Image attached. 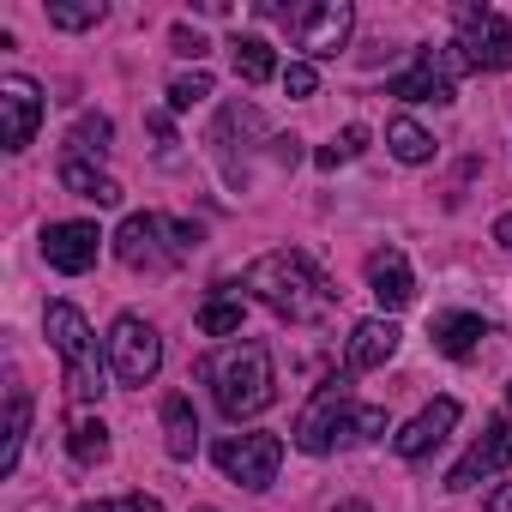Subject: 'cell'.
Segmentation results:
<instances>
[{
    "instance_id": "1",
    "label": "cell",
    "mask_w": 512,
    "mask_h": 512,
    "mask_svg": "<svg viewBox=\"0 0 512 512\" xmlns=\"http://www.w3.org/2000/svg\"><path fill=\"white\" fill-rule=\"evenodd\" d=\"M241 284L253 290V302H266V308H272L278 320H290V326H320V320L338 308L332 278L308 260V253H296V247L260 253V260L247 266Z\"/></svg>"
},
{
    "instance_id": "2",
    "label": "cell",
    "mask_w": 512,
    "mask_h": 512,
    "mask_svg": "<svg viewBox=\"0 0 512 512\" xmlns=\"http://www.w3.org/2000/svg\"><path fill=\"white\" fill-rule=\"evenodd\" d=\"M374 434H386V410H380V404H356L350 374H332V380L302 404V416H296V446H302L308 458H326V452H338V446H362V440H374Z\"/></svg>"
},
{
    "instance_id": "3",
    "label": "cell",
    "mask_w": 512,
    "mask_h": 512,
    "mask_svg": "<svg viewBox=\"0 0 512 512\" xmlns=\"http://www.w3.org/2000/svg\"><path fill=\"white\" fill-rule=\"evenodd\" d=\"M205 386L217 398V410L229 422H247V416H260L272 410L278 398V374H272V350L260 338H241V344H223L217 356H205Z\"/></svg>"
},
{
    "instance_id": "4",
    "label": "cell",
    "mask_w": 512,
    "mask_h": 512,
    "mask_svg": "<svg viewBox=\"0 0 512 512\" xmlns=\"http://www.w3.org/2000/svg\"><path fill=\"white\" fill-rule=\"evenodd\" d=\"M43 332H49L61 368H67V398H73L79 410L97 404V398L109 392V350H97L91 320H85L73 302H49V308H43Z\"/></svg>"
},
{
    "instance_id": "5",
    "label": "cell",
    "mask_w": 512,
    "mask_h": 512,
    "mask_svg": "<svg viewBox=\"0 0 512 512\" xmlns=\"http://www.w3.org/2000/svg\"><path fill=\"white\" fill-rule=\"evenodd\" d=\"M199 241H205L199 223H181V217H163V211H133L115 229V260L127 272H175L181 260H193Z\"/></svg>"
},
{
    "instance_id": "6",
    "label": "cell",
    "mask_w": 512,
    "mask_h": 512,
    "mask_svg": "<svg viewBox=\"0 0 512 512\" xmlns=\"http://www.w3.org/2000/svg\"><path fill=\"white\" fill-rule=\"evenodd\" d=\"M103 350H109V374H115L127 392L151 386L157 368H163V338H157V326H151L145 314H115Z\"/></svg>"
},
{
    "instance_id": "7",
    "label": "cell",
    "mask_w": 512,
    "mask_h": 512,
    "mask_svg": "<svg viewBox=\"0 0 512 512\" xmlns=\"http://www.w3.org/2000/svg\"><path fill=\"white\" fill-rule=\"evenodd\" d=\"M452 25H458V55H464V73H512V25L506 13L494 7H452Z\"/></svg>"
},
{
    "instance_id": "8",
    "label": "cell",
    "mask_w": 512,
    "mask_h": 512,
    "mask_svg": "<svg viewBox=\"0 0 512 512\" xmlns=\"http://www.w3.org/2000/svg\"><path fill=\"white\" fill-rule=\"evenodd\" d=\"M211 458H217V470H223L235 488H247V494H266V488L278 482L284 440H278V434H223V440L211 446Z\"/></svg>"
},
{
    "instance_id": "9",
    "label": "cell",
    "mask_w": 512,
    "mask_h": 512,
    "mask_svg": "<svg viewBox=\"0 0 512 512\" xmlns=\"http://www.w3.org/2000/svg\"><path fill=\"white\" fill-rule=\"evenodd\" d=\"M266 13H272V7H266ZM272 19H284V25L296 31V49H302L308 61H332V55L350 43V31H356V7H350V0H314V7L272 13Z\"/></svg>"
},
{
    "instance_id": "10",
    "label": "cell",
    "mask_w": 512,
    "mask_h": 512,
    "mask_svg": "<svg viewBox=\"0 0 512 512\" xmlns=\"http://www.w3.org/2000/svg\"><path fill=\"white\" fill-rule=\"evenodd\" d=\"M458 73H464L458 49H416L410 67L386 79V97H398V103H452L458 97Z\"/></svg>"
},
{
    "instance_id": "11",
    "label": "cell",
    "mask_w": 512,
    "mask_h": 512,
    "mask_svg": "<svg viewBox=\"0 0 512 512\" xmlns=\"http://www.w3.org/2000/svg\"><path fill=\"white\" fill-rule=\"evenodd\" d=\"M506 464H512V416H488V422H482V434L464 446V458L446 470V488H452V494H464V488H476V482L500 476Z\"/></svg>"
},
{
    "instance_id": "12",
    "label": "cell",
    "mask_w": 512,
    "mask_h": 512,
    "mask_svg": "<svg viewBox=\"0 0 512 512\" xmlns=\"http://www.w3.org/2000/svg\"><path fill=\"white\" fill-rule=\"evenodd\" d=\"M43 85L37 79H25V73H7L0 79V145H7L13 157L19 151H31V139H37V127H43Z\"/></svg>"
},
{
    "instance_id": "13",
    "label": "cell",
    "mask_w": 512,
    "mask_h": 512,
    "mask_svg": "<svg viewBox=\"0 0 512 512\" xmlns=\"http://www.w3.org/2000/svg\"><path fill=\"white\" fill-rule=\"evenodd\" d=\"M97 247H103V235H97V223H85V217H67V223H49V229H43V260H49L61 278H85V272L97 266Z\"/></svg>"
},
{
    "instance_id": "14",
    "label": "cell",
    "mask_w": 512,
    "mask_h": 512,
    "mask_svg": "<svg viewBox=\"0 0 512 512\" xmlns=\"http://www.w3.org/2000/svg\"><path fill=\"white\" fill-rule=\"evenodd\" d=\"M452 428H458V398H434L422 416H410V422L392 434V452H398L404 464H416V458H428Z\"/></svg>"
},
{
    "instance_id": "15",
    "label": "cell",
    "mask_w": 512,
    "mask_h": 512,
    "mask_svg": "<svg viewBox=\"0 0 512 512\" xmlns=\"http://www.w3.org/2000/svg\"><path fill=\"white\" fill-rule=\"evenodd\" d=\"M368 290H374V302L386 308V320L416 302V278H410V260H404L398 247H374V253H368Z\"/></svg>"
},
{
    "instance_id": "16",
    "label": "cell",
    "mask_w": 512,
    "mask_h": 512,
    "mask_svg": "<svg viewBox=\"0 0 512 512\" xmlns=\"http://www.w3.org/2000/svg\"><path fill=\"white\" fill-rule=\"evenodd\" d=\"M398 344H404V332H398L386 314H374V320H356V332H350V350H344V368H350V374H374V368H386V362L398 356Z\"/></svg>"
},
{
    "instance_id": "17",
    "label": "cell",
    "mask_w": 512,
    "mask_h": 512,
    "mask_svg": "<svg viewBox=\"0 0 512 512\" xmlns=\"http://www.w3.org/2000/svg\"><path fill=\"white\" fill-rule=\"evenodd\" d=\"M428 338H434L440 356L464 362V356H476V344L488 338V320H482V314H464V308H446V314L428 320Z\"/></svg>"
},
{
    "instance_id": "18",
    "label": "cell",
    "mask_w": 512,
    "mask_h": 512,
    "mask_svg": "<svg viewBox=\"0 0 512 512\" xmlns=\"http://www.w3.org/2000/svg\"><path fill=\"white\" fill-rule=\"evenodd\" d=\"M163 452L175 464H193V452H199V416H193V404L181 392L163 398Z\"/></svg>"
},
{
    "instance_id": "19",
    "label": "cell",
    "mask_w": 512,
    "mask_h": 512,
    "mask_svg": "<svg viewBox=\"0 0 512 512\" xmlns=\"http://www.w3.org/2000/svg\"><path fill=\"white\" fill-rule=\"evenodd\" d=\"M229 61H235V79L241 85H272V79H284L266 37H229Z\"/></svg>"
},
{
    "instance_id": "20",
    "label": "cell",
    "mask_w": 512,
    "mask_h": 512,
    "mask_svg": "<svg viewBox=\"0 0 512 512\" xmlns=\"http://www.w3.org/2000/svg\"><path fill=\"white\" fill-rule=\"evenodd\" d=\"M61 187L79 193V199H91V205H121V181L103 175L97 163H79V157H61Z\"/></svg>"
},
{
    "instance_id": "21",
    "label": "cell",
    "mask_w": 512,
    "mask_h": 512,
    "mask_svg": "<svg viewBox=\"0 0 512 512\" xmlns=\"http://www.w3.org/2000/svg\"><path fill=\"white\" fill-rule=\"evenodd\" d=\"M260 133H266V121H260V109H253V103H223V115H217V127H211V145L229 157L235 139H241V151H247Z\"/></svg>"
},
{
    "instance_id": "22",
    "label": "cell",
    "mask_w": 512,
    "mask_h": 512,
    "mask_svg": "<svg viewBox=\"0 0 512 512\" xmlns=\"http://www.w3.org/2000/svg\"><path fill=\"white\" fill-rule=\"evenodd\" d=\"M25 434H31V392L13 386V392H7V434H0V476H13V470H19Z\"/></svg>"
},
{
    "instance_id": "23",
    "label": "cell",
    "mask_w": 512,
    "mask_h": 512,
    "mask_svg": "<svg viewBox=\"0 0 512 512\" xmlns=\"http://www.w3.org/2000/svg\"><path fill=\"white\" fill-rule=\"evenodd\" d=\"M109 145H115V121L109 115H79L73 133H67V157H79V163H103Z\"/></svg>"
},
{
    "instance_id": "24",
    "label": "cell",
    "mask_w": 512,
    "mask_h": 512,
    "mask_svg": "<svg viewBox=\"0 0 512 512\" xmlns=\"http://www.w3.org/2000/svg\"><path fill=\"white\" fill-rule=\"evenodd\" d=\"M386 145H392V157L398 163H434V133L422 127V121H410V115H398V121H386Z\"/></svg>"
},
{
    "instance_id": "25",
    "label": "cell",
    "mask_w": 512,
    "mask_h": 512,
    "mask_svg": "<svg viewBox=\"0 0 512 512\" xmlns=\"http://www.w3.org/2000/svg\"><path fill=\"white\" fill-rule=\"evenodd\" d=\"M67 452H73V464H103L109 458V428H103V416H73L67 422Z\"/></svg>"
},
{
    "instance_id": "26",
    "label": "cell",
    "mask_w": 512,
    "mask_h": 512,
    "mask_svg": "<svg viewBox=\"0 0 512 512\" xmlns=\"http://www.w3.org/2000/svg\"><path fill=\"white\" fill-rule=\"evenodd\" d=\"M103 0H49V25L55 31H97L103 25Z\"/></svg>"
},
{
    "instance_id": "27",
    "label": "cell",
    "mask_w": 512,
    "mask_h": 512,
    "mask_svg": "<svg viewBox=\"0 0 512 512\" xmlns=\"http://www.w3.org/2000/svg\"><path fill=\"white\" fill-rule=\"evenodd\" d=\"M199 332H205V338H235V332H241V302L211 296V302L199 308Z\"/></svg>"
},
{
    "instance_id": "28",
    "label": "cell",
    "mask_w": 512,
    "mask_h": 512,
    "mask_svg": "<svg viewBox=\"0 0 512 512\" xmlns=\"http://www.w3.org/2000/svg\"><path fill=\"white\" fill-rule=\"evenodd\" d=\"M205 97H211V73H205V67H193V73H181V79L169 85V109H175V115H187V109L205 103Z\"/></svg>"
},
{
    "instance_id": "29",
    "label": "cell",
    "mask_w": 512,
    "mask_h": 512,
    "mask_svg": "<svg viewBox=\"0 0 512 512\" xmlns=\"http://www.w3.org/2000/svg\"><path fill=\"white\" fill-rule=\"evenodd\" d=\"M362 151H368V127H344V139H332L314 163H320V169H338V163H356Z\"/></svg>"
},
{
    "instance_id": "30",
    "label": "cell",
    "mask_w": 512,
    "mask_h": 512,
    "mask_svg": "<svg viewBox=\"0 0 512 512\" xmlns=\"http://www.w3.org/2000/svg\"><path fill=\"white\" fill-rule=\"evenodd\" d=\"M79 512H163L157 494H121V500H85Z\"/></svg>"
},
{
    "instance_id": "31",
    "label": "cell",
    "mask_w": 512,
    "mask_h": 512,
    "mask_svg": "<svg viewBox=\"0 0 512 512\" xmlns=\"http://www.w3.org/2000/svg\"><path fill=\"white\" fill-rule=\"evenodd\" d=\"M284 91H290V97H314V91H320L314 61H290V67H284Z\"/></svg>"
},
{
    "instance_id": "32",
    "label": "cell",
    "mask_w": 512,
    "mask_h": 512,
    "mask_svg": "<svg viewBox=\"0 0 512 512\" xmlns=\"http://www.w3.org/2000/svg\"><path fill=\"white\" fill-rule=\"evenodd\" d=\"M169 49H175L181 61H205V37H199L193 25H175V31H169Z\"/></svg>"
},
{
    "instance_id": "33",
    "label": "cell",
    "mask_w": 512,
    "mask_h": 512,
    "mask_svg": "<svg viewBox=\"0 0 512 512\" xmlns=\"http://www.w3.org/2000/svg\"><path fill=\"white\" fill-rule=\"evenodd\" d=\"M488 512H512V482H500V488L488 494Z\"/></svg>"
},
{
    "instance_id": "34",
    "label": "cell",
    "mask_w": 512,
    "mask_h": 512,
    "mask_svg": "<svg viewBox=\"0 0 512 512\" xmlns=\"http://www.w3.org/2000/svg\"><path fill=\"white\" fill-rule=\"evenodd\" d=\"M494 241H500V247H506V253H512V211H506V217H500V223H494Z\"/></svg>"
},
{
    "instance_id": "35",
    "label": "cell",
    "mask_w": 512,
    "mask_h": 512,
    "mask_svg": "<svg viewBox=\"0 0 512 512\" xmlns=\"http://www.w3.org/2000/svg\"><path fill=\"white\" fill-rule=\"evenodd\" d=\"M193 512H211V506H193Z\"/></svg>"
},
{
    "instance_id": "36",
    "label": "cell",
    "mask_w": 512,
    "mask_h": 512,
    "mask_svg": "<svg viewBox=\"0 0 512 512\" xmlns=\"http://www.w3.org/2000/svg\"><path fill=\"white\" fill-rule=\"evenodd\" d=\"M506 404H512V386H506Z\"/></svg>"
}]
</instances>
